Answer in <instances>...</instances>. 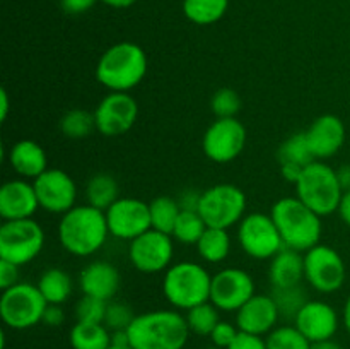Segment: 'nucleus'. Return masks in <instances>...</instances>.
<instances>
[{"instance_id": "obj_1", "label": "nucleus", "mask_w": 350, "mask_h": 349, "mask_svg": "<svg viewBox=\"0 0 350 349\" xmlns=\"http://www.w3.org/2000/svg\"><path fill=\"white\" fill-rule=\"evenodd\" d=\"M109 236L106 212L89 204L75 205L62 214L58 240L65 252L75 257H89L105 246Z\"/></svg>"}, {"instance_id": "obj_2", "label": "nucleus", "mask_w": 350, "mask_h": 349, "mask_svg": "<svg viewBox=\"0 0 350 349\" xmlns=\"http://www.w3.org/2000/svg\"><path fill=\"white\" fill-rule=\"evenodd\" d=\"M126 332L133 349H183L191 334L178 310L139 313Z\"/></svg>"}, {"instance_id": "obj_3", "label": "nucleus", "mask_w": 350, "mask_h": 349, "mask_svg": "<svg viewBox=\"0 0 350 349\" xmlns=\"http://www.w3.org/2000/svg\"><path fill=\"white\" fill-rule=\"evenodd\" d=\"M149 60L140 44L122 41L109 47L99 57L96 79L109 92H129L144 81Z\"/></svg>"}, {"instance_id": "obj_4", "label": "nucleus", "mask_w": 350, "mask_h": 349, "mask_svg": "<svg viewBox=\"0 0 350 349\" xmlns=\"http://www.w3.org/2000/svg\"><path fill=\"white\" fill-rule=\"evenodd\" d=\"M287 248L308 252L321 240V216L308 207L301 198L282 197L270 211Z\"/></svg>"}, {"instance_id": "obj_5", "label": "nucleus", "mask_w": 350, "mask_h": 349, "mask_svg": "<svg viewBox=\"0 0 350 349\" xmlns=\"http://www.w3.org/2000/svg\"><path fill=\"white\" fill-rule=\"evenodd\" d=\"M212 276L202 263L185 262L173 263L164 272L163 293L171 307L188 311L197 305L211 301Z\"/></svg>"}, {"instance_id": "obj_6", "label": "nucleus", "mask_w": 350, "mask_h": 349, "mask_svg": "<svg viewBox=\"0 0 350 349\" xmlns=\"http://www.w3.org/2000/svg\"><path fill=\"white\" fill-rule=\"evenodd\" d=\"M294 188H296V197L321 218L337 212L344 197V190L338 183L337 170L328 166L323 161H313L308 164Z\"/></svg>"}, {"instance_id": "obj_7", "label": "nucleus", "mask_w": 350, "mask_h": 349, "mask_svg": "<svg viewBox=\"0 0 350 349\" xmlns=\"http://www.w3.org/2000/svg\"><path fill=\"white\" fill-rule=\"evenodd\" d=\"M48 303L38 284L17 283L0 296V317L7 327L26 331L43 322Z\"/></svg>"}, {"instance_id": "obj_8", "label": "nucleus", "mask_w": 350, "mask_h": 349, "mask_svg": "<svg viewBox=\"0 0 350 349\" xmlns=\"http://www.w3.org/2000/svg\"><path fill=\"white\" fill-rule=\"evenodd\" d=\"M198 212L208 228L229 229L246 216V194L232 183H217L202 192Z\"/></svg>"}, {"instance_id": "obj_9", "label": "nucleus", "mask_w": 350, "mask_h": 349, "mask_svg": "<svg viewBox=\"0 0 350 349\" xmlns=\"http://www.w3.org/2000/svg\"><path fill=\"white\" fill-rule=\"evenodd\" d=\"M43 246L44 231L33 218L3 221L0 226V260L26 266L40 255Z\"/></svg>"}, {"instance_id": "obj_10", "label": "nucleus", "mask_w": 350, "mask_h": 349, "mask_svg": "<svg viewBox=\"0 0 350 349\" xmlns=\"http://www.w3.org/2000/svg\"><path fill=\"white\" fill-rule=\"evenodd\" d=\"M238 243L246 255L255 260H270L286 248L272 216L250 212L238 226Z\"/></svg>"}, {"instance_id": "obj_11", "label": "nucleus", "mask_w": 350, "mask_h": 349, "mask_svg": "<svg viewBox=\"0 0 350 349\" xmlns=\"http://www.w3.org/2000/svg\"><path fill=\"white\" fill-rule=\"evenodd\" d=\"M345 277V262L335 248L318 243L304 252V279L318 293H335L344 286Z\"/></svg>"}, {"instance_id": "obj_12", "label": "nucleus", "mask_w": 350, "mask_h": 349, "mask_svg": "<svg viewBox=\"0 0 350 349\" xmlns=\"http://www.w3.org/2000/svg\"><path fill=\"white\" fill-rule=\"evenodd\" d=\"M246 127L238 118H215L205 130L202 149L205 156L219 164L234 161L246 146Z\"/></svg>"}, {"instance_id": "obj_13", "label": "nucleus", "mask_w": 350, "mask_h": 349, "mask_svg": "<svg viewBox=\"0 0 350 349\" xmlns=\"http://www.w3.org/2000/svg\"><path fill=\"white\" fill-rule=\"evenodd\" d=\"M174 255L173 236L150 228L129 245L130 263L142 274H159L171 267Z\"/></svg>"}, {"instance_id": "obj_14", "label": "nucleus", "mask_w": 350, "mask_h": 349, "mask_svg": "<svg viewBox=\"0 0 350 349\" xmlns=\"http://www.w3.org/2000/svg\"><path fill=\"white\" fill-rule=\"evenodd\" d=\"M96 130L105 137H120L133 129L139 105L129 92H108L94 109Z\"/></svg>"}, {"instance_id": "obj_15", "label": "nucleus", "mask_w": 350, "mask_h": 349, "mask_svg": "<svg viewBox=\"0 0 350 349\" xmlns=\"http://www.w3.org/2000/svg\"><path fill=\"white\" fill-rule=\"evenodd\" d=\"M40 207L51 214H65L75 207L77 185L67 171L60 168H48L36 180H33Z\"/></svg>"}, {"instance_id": "obj_16", "label": "nucleus", "mask_w": 350, "mask_h": 349, "mask_svg": "<svg viewBox=\"0 0 350 349\" xmlns=\"http://www.w3.org/2000/svg\"><path fill=\"white\" fill-rule=\"evenodd\" d=\"M106 212L109 235L118 240H135L152 228L149 202L135 197H120Z\"/></svg>"}, {"instance_id": "obj_17", "label": "nucleus", "mask_w": 350, "mask_h": 349, "mask_svg": "<svg viewBox=\"0 0 350 349\" xmlns=\"http://www.w3.org/2000/svg\"><path fill=\"white\" fill-rule=\"evenodd\" d=\"M255 294V281L239 267H228L212 276L211 301L221 311H238Z\"/></svg>"}, {"instance_id": "obj_18", "label": "nucleus", "mask_w": 350, "mask_h": 349, "mask_svg": "<svg viewBox=\"0 0 350 349\" xmlns=\"http://www.w3.org/2000/svg\"><path fill=\"white\" fill-rule=\"evenodd\" d=\"M304 133H306L308 144H310V149L317 161L334 157L344 147L345 137H347L344 122L340 116L334 115V113H325V115L318 116L304 130Z\"/></svg>"}, {"instance_id": "obj_19", "label": "nucleus", "mask_w": 350, "mask_h": 349, "mask_svg": "<svg viewBox=\"0 0 350 349\" xmlns=\"http://www.w3.org/2000/svg\"><path fill=\"white\" fill-rule=\"evenodd\" d=\"M280 313L272 294H255L236 311V325L252 335H269L277 327Z\"/></svg>"}, {"instance_id": "obj_20", "label": "nucleus", "mask_w": 350, "mask_h": 349, "mask_svg": "<svg viewBox=\"0 0 350 349\" xmlns=\"http://www.w3.org/2000/svg\"><path fill=\"white\" fill-rule=\"evenodd\" d=\"M338 324H340V318H338L337 310L320 300L308 301L294 318V325L311 342L334 339L338 331Z\"/></svg>"}, {"instance_id": "obj_21", "label": "nucleus", "mask_w": 350, "mask_h": 349, "mask_svg": "<svg viewBox=\"0 0 350 349\" xmlns=\"http://www.w3.org/2000/svg\"><path fill=\"white\" fill-rule=\"evenodd\" d=\"M40 209L33 181L26 178L5 181L0 188V216L3 221L33 218Z\"/></svg>"}, {"instance_id": "obj_22", "label": "nucleus", "mask_w": 350, "mask_h": 349, "mask_svg": "<svg viewBox=\"0 0 350 349\" xmlns=\"http://www.w3.org/2000/svg\"><path fill=\"white\" fill-rule=\"evenodd\" d=\"M122 276L113 263L105 260H96L85 266L79 276V287L82 294L99 298V300L111 301L118 293Z\"/></svg>"}, {"instance_id": "obj_23", "label": "nucleus", "mask_w": 350, "mask_h": 349, "mask_svg": "<svg viewBox=\"0 0 350 349\" xmlns=\"http://www.w3.org/2000/svg\"><path fill=\"white\" fill-rule=\"evenodd\" d=\"M9 163L12 170L26 180H36L48 170V157L43 147L31 139H23L9 149Z\"/></svg>"}, {"instance_id": "obj_24", "label": "nucleus", "mask_w": 350, "mask_h": 349, "mask_svg": "<svg viewBox=\"0 0 350 349\" xmlns=\"http://www.w3.org/2000/svg\"><path fill=\"white\" fill-rule=\"evenodd\" d=\"M304 279V255L293 248H282L270 259L269 281L272 287L299 286Z\"/></svg>"}, {"instance_id": "obj_25", "label": "nucleus", "mask_w": 350, "mask_h": 349, "mask_svg": "<svg viewBox=\"0 0 350 349\" xmlns=\"http://www.w3.org/2000/svg\"><path fill=\"white\" fill-rule=\"evenodd\" d=\"M88 204L101 211H108L120 198V185L116 178L109 173H96L89 178L85 185Z\"/></svg>"}, {"instance_id": "obj_26", "label": "nucleus", "mask_w": 350, "mask_h": 349, "mask_svg": "<svg viewBox=\"0 0 350 349\" xmlns=\"http://www.w3.org/2000/svg\"><path fill=\"white\" fill-rule=\"evenodd\" d=\"M41 294L48 305H64L72 294V277L60 267H50L38 281Z\"/></svg>"}, {"instance_id": "obj_27", "label": "nucleus", "mask_w": 350, "mask_h": 349, "mask_svg": "<svg viewBox=\"0 0 350 349\" xmlns=\"http://www.w3.org/2000/svg\"><path fill=\"white\" fill-rule=\"evenodd\" d=\"M72 349H109L111 332L105 324L75 322L70 331Z\"/></svg>"}, {"instance_id": "obj_28", "label": "nucleus", "mask_w": 350, "mask_h": 349, "mask_svg": "<svg viewBox=\"0 0 350 349\" xmlns=\"http://www.w3.org/2000/svg\"><path fill=\"white\" fill-rule=\"evenodd\" d=\"M198 255L208 263H221L231 253V236L228 229L208 228L204 231L197 245Z\"/></svg>"}, {"instance_id": "obj_29", "label": "nucleus", "mask_w": 350, "mask_h": 349, "mask_svg": "<svg viewBox=\"0 0 350 349\" xmlns=\"http://www.w3.org/2000/svg\"><path fill=\"white\" fill-rule=\"evenodd\" d=\"M277 159H279L280 166H293L297 170H304L308 164L317 161L311 153L304 132H296L289 139L284 140L277 151Z\"/></svg>"}, {"instance_id": "obj_30", "label": "nucleus", "mask_w": 350, "mask_h": 349, "mask_svg": "<svg viewBox=\"0 0 350 349\" xmlns=\"http://www.w3.org/2000/svg\"><path fill=\"white\" fill-rule=\"evenodd\" d=\"M229 9V0H183V14L197 26L219 23Z\"/></svg>"}, {"instance_id": "obj_31", "label": "nucleus", "mask_w": 350, "mask_h": 349, "mask_svg": "<svg viewBox=\"0 0 350 349\" xmlns=\"http://www.w3.org/2000/svg\"><path fill=\"white\" fill-rule=\"evenodd\" d=\"M149 211L152 229L171 235L174 229V224H176L178 218L181 214L178 198L170 197V195H159V197L152 198L149 202Z\"/></svg>"}, {"instance_id": "obj_32", "label": "nucleus", "mask_w": 350, "mask_h": 349, "mask_svg": "<svg viewBox=\"0 0 350 349\" xmlns=\"http://www.w3.org/2000/svg\"><path fill=\"white\" fill-rule=\"evenodd\" d=\"M219 311L221 310L212 301H205V303L190 308L187 315H185V318H187L188 328H190L191 334L202 335V337H205V335L211 337L215 325L221 322Z\"/></svg>"}, {"instance_id": "obj_33", "label": "nucleus", "mask_w": 350, "mask_h": 349, "mask_svg": "<svg viewBox=\"0 0 350 349\" xmlns=\"http://www.w3.org/2000/svg\"><path fill=\"white\" fill-rule=\"evenodd\" d=\"M60 130L65 137L74 140L85 139L96 130L94 113L75 108L65 113L60 120Z\"/></svg>"}, {"instance_id": "obj_34", "label": "nucleus", "mask_w": 350, "mask_h": 349, "mask_svg": "<svg viewBox=\"0 0 350 349\" xmlns=\"http://www.w3.org/2000/svg\"><path fill=\"white\" fill-rule=\"evenodd\" d=\"M205 229H207V224H205L200 212L181 211L171 236H173V240H176L178 243H181V245H197Z\"/></svg>"}, {"instance_id": "obj_35", "label": "nucleus", "mask_w": 350, "mask_h": 349, "mask_svg": "<svg viewBox=\"0 0 350 349\" xmlns=\"http://www.w3.org/2000/svg\"><path fill=\"white\" fill-rule=\"evenodd\" d=\"M272 298L279 308L280 318H293V320L301 308L310 301L301 284L293 287H272Z\"/></svg>"}, {"instance_id": "obj_36", "label": "nucleus", "mask_w": 350, "mask_h": 349, "mask_svg": "<svg viewBox=\"0 0 350 349\" xmlns=\"http://www.w3.org/2000/svg\"><path fill=\"white\" fill-rule=\"evenodd\" d=\"M269 349H311V341L296 325L275 327L265 339Z\"/></svg>"}, {"instance_id": "obj_37", "label": "nucleus", "mask_w": 350, "mask_h": 349, "mask_svg": "<svg viewBox=\"0 0 350 349\" xmlns=\"http://www.w3.org/2000/svg\"><path fill=\"white\" fill-rule=\"evenodd\" d=\"M241 105V98L232 88L217 89L211 99V108L215 118H236Z\"/></svg>"}, {"instance_id": "obj_38", "label": "nucleus", "mask_w": 350, "mask_h": 349, "mask_svg": "<svg viewBox=\"0 0 350 349\" xmlns=\"http://www.w3.org/2000/svg\"><path fill=\"white\" fill-rule=\"evenodd\" d=\"M109 301L99 300L84 294L75 305V318L77 322H89V324H105L106 308Z\"/></svg>"}, {"instance_id": "obj_39", "label": "nucleus", "mask_w": 350, "mask_h": 349, "mask_svg": "<svg viewBox=\"0 0 350 349\" xmlns=\"http://www.w3.org/2000/svg\"><path fill=\"white\" fill-rule=\"evenodd\" d=\"M137 315L133 313L132 307L122 301H109L105 315V325L109 328V332L129 331L132 322L135 320Z\"/></svg>"}, {"instance_id": "obj_40", "label": "nucleus", "mask_w": 350, "mask_h": 349, "mask_svg": "<svg viewBox=\"0 0 350 349\" xmlns=\"http://www.w3.org/2000/svg\"><path fill=\"white\" fill-rule=\"evenodd\" d=\"M239 332H241V331H239L238 325H236V324L221 320L217 325H215L214 331H212L211 341H212V344L217 346V348L228 349L229 346L234 342V339L238 337Z\"/></svg>"}, {"instance_id": "obj_41", "label": "nucleus", "mask_w": 350, "mask_h": 349, "mask_svg": "<svg viewBox=\"0 0 350 349\" xmlns=\"http://www.w3.org/2000/svg\"><path fill=\"white\" fill-rule=\"evenodd\" d=\"M17 283H21L19 266L7 262V260H0V287H2V291L9 289Z\"/></svg>"}, {"instance_id": "obj_42", "label": "nucleus", "mask_w": 350, "mask_h": 349, "mask_svg": "<svg viewBox=\"0 0 350 349\" xmlns=\"http://www.w3.org/2000/svg\"><path fill=\"white\" fill-rule=\"evenodd\" d=\"M228 349H269V348H267L265 339L260 337V335H252V334H246V332H239L238 337L234 339V342H232Z\"/></svg>"}, {"instance_id": "obj_43", "label": "nucleus", "mask_w": 350, "mask_h": 349, "mask_svg": "<svg viewBox=\"0 0 350 349\" xmlns=\"http://www.w3.org/2000/svg\"><path fill=\"white\" fill-rule=\"evenodd\" d=\"M99 0H60V7L68 16H81L89 12Z\"/></svg>"}, {"instance_id": "obj_44", "label": "nucleus", "mask_w": 350, "mask_h": 349, "mask_svg": "<svg viewBox=\"0 0 350 349\" xmlns=\"http://www.w3.org/2000/svg\"><path fill=\"white\" fill-rule=\"evenodd\" d=\"M202 192L197 190H188L181 192L180 197H178V204H180L181 211H198V205H200Z\"/></svg>"}, {"instance_id": "obj_45", "label": "nucleus", "mask_w": 350, "mask_h": 349, "mask_svg": "<svg viewBox=\"0 0 350 349\" xmlns=\"http://www.w3.org/2000/svg\"><path fill=\"white\" fill-rule=\"evenodd\" d=\"M65 322V311L62 305H48L43 315V324L48 327H60Z\"/></svg>"}, {"instance_id": "obj_46", "label": "nucleus", "mask_w": 350, "mask_h": 349, "mask_svg": "<svg viewBox=\"0 0 350 349\" xmlns=\"http://www.w3.org/2000/svg\"><path fill=\"white\" fill-rule=\"evenodd\" d=\"M337 178L344 194L350 192V164H342L337 168Z\"/></svg>"}, {"instance_id": "obj_47", "label": "nucleus", "mask_w": 350, "mask_h": 349, "mask_svg": "<svg viewBox=\"0 0 350 349\" xmlns=\"http://www.w3.org/2000/svg\"><path fill=\"white\" fill-rule=\"evenodd\" d=\"M338 216L342 218V221L350 228V192H345L344 197H342L340 205H338Z\"/></svg>"}, {"instance_id": "obj_48", "label": "nucleus", "mask_w": 350, "mask_h": 349, "mask_svg": "<svg viewBox=\"0 0 350 349\" xmlns=\"http://www.w3.org/2000/svg\"><path fill=\"white\" fill-rule=\"evenodd\" d=\"M9 109H10V99H9V92L5 89H0V120L5 122L7 116H9Z\"/></svg>"}, {"instance_id": "obj_49", "label": "nucleus", "mask_w": 350, "mask_h": 349, "mask_svg": "<svg viewBox=\"0 0 350 349\" xmlns=\"http://www.w3.org/2000/svg\"><path fill=\"white\" fill-rule=\"evenodd\" d=\"M311 349H344L337 341L334 339H325V341L311 342Z\"/></svg>"}, {"instance_id": "obj_50", "label": "nucleus", "mask_w": 350, "mask_h": 349, "mask_svg": "<svg viewBox=\"0 0 350 349\" xmlns=\"http://www.w3.org/2000/svg\"><path fill=\"white\" fill-rule=\"evenodd\" d=\"M99 2H103L108 7H113V9H126V7H132L139 0H99Z\"/></svg>"}, {"instance_id": "obj_51", "label": "nucleus", "mask_w": 350, "mask_h": 349, "mask_svg": "<svg viewBox=\"0 0 350 349\" xmlns=\"http://www.w3.org/2000/svg\"><path fill=\"white\" fill-rule=\"evenodd\" d=\"M342 320H344L345 331H347L350 334V294L347 296V300H345L344 311H342Z\"/></svg>"}, {"instance_id": "obj_52", "label": "nucleus", "mask_w": 350, "mask_h": 349, "mask_svg": "<svg viewBox=\"0 0 350 349\" xmlns=\"http://www.w3.org/2000/svg\"><path fill=\"white\" fill-rule=\"evenodd\" d=\"M109 349H133L132 346H115V344H111L109 346Z\"/></svg>"}, {"instance_id": "obj_53", "label": "nucleus", "mask_w": 350, "mask_h": 349, "mask_svg": "<svg viewBox=\"0 0 350 349\" xmlns=\"http://www.w3.org/2000/svg\"><path fill=\"white\" fill-rule=\"evenodd\" d=\"M208 349H221V348H217V346H214V344H212L211 348H208Z\"/></svg>"}]
</instances>
